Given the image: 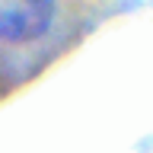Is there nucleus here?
Returning <instances> with one entry per match:
<instances>
[{
    "label": "nucleus",
    "instance_id": "obj_1",
    "mask_svg": "<svg viewBox=\"0 0 153 153\" xmlns=\"http://www.w3.org/2000/svg\"><path fill=\"white\" fill-rule=\"evenodd\" d=\"M54 22V0H0V38L29 45Z\"/></svg>",
    "mask_w": 153,
    "mask_h": 153
}]
</instances>
